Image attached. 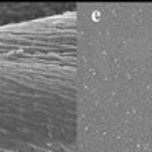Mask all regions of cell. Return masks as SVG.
I'll list each match as a JSON object with an SVG mask.
<instances>
[{"label": "cell", "instance_id": "6da1fadb", "mask_svg": "<svg viewBox=\"0 0 152 152\" xmlns=\"http://www.w3.org/2000/svg\"><path fill=\"white\" fill-rule=\"evenodd\" d=\"M76 15L0 25V152H76Z\"/></svg>", "mask_w": 152, "mask_h": 152}, {"label": "cell", "instance_id": "7a4b0ae2", "mask_svg": "<svg viewBox=\"0 0 152 152\" xmlns=\"http://www.w3.org/2000/svg\"><path fill=\"white\" fill-rule=\"evenodd\" d=\"M13 18V7L10 2H0V25L8 23Z\"/></svg>", "mask_w": 152, "mask_h": 152}]
</instances>
